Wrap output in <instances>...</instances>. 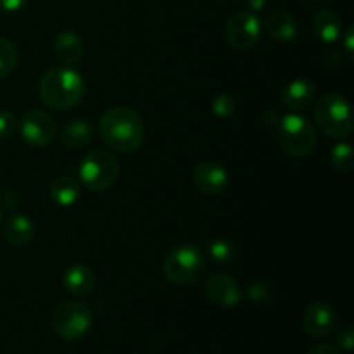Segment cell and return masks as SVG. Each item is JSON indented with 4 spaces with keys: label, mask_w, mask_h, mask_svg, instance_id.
<instances>
[{
    "label": "cell",
    "mask_w": 354,
    "mask_h": 354,
    "mask_svg": "<svg viewBox=\"0 0 354 354\" xmlns=\"http://www.w3.org/2000/svg\"><path fill=\"white\" fill-rule=\"evenodd\" d=\"M99 135L109 149L121 154H130L144 142L145 124L135 109L116 106L106 111L100 118Z\"/></svg>",
    "instance_id": "cell-1"
},
{
    "label": "cell",
    "mask_w": 354,
    "mask_h": 354,
    "mask_svg": "<svg viewBox=\"0 0 354 354\" xmlns=\"http://www.w3.org/2000/svg\"><path fill=\"white\" fill-rule=\"evenodd\" d=\"M38 92L45 106L55 111H66L82 102L86 92V83L82 73L71 66H59L41 76Z\"/></svg>",
    "instance_id": "cell-2"
},
{
    "label": "cell",
    "mask_w": 354,
    "mask_h": 354,
    "mask_svg": "<svg viewBox=\"0 0 354 354\" xmlns=\"http://www.w3.org/2000/svg\"><path fill=\"white\" fill-rule=\"evenodd\" d=\"M277 140L286 154L292 158H304L317 147V128L301 114L289 113L277 123Z\"/></svg>",
    "instance_id": "cell-3"
},
{
    "label": "cell",
    "mask_w": 354,
    "mask_h": 354,
    "mask_svg": "<svg viewBox=\"0 0 354 354\" xmlns=\"http://www.w3.org/2000/svg\"><path fill=\"white\" fill-rule=\"evenodd\" d=\"M165 275L175 286L189 287L199 282L206 270L203 251L194 244H180L168 252L165 263Z\"/></svg>",
    "instance_id": "cell-4"
},
{
    "label": "cell",
    "mask_w": 354,
    "mask_h": 354,
    "mask_svg": "<svg viewBox=\"0 0 354 354\" xmlns=\"http://www.w3.org/2000/svg\"><path fill=\"white\" fill-rule=\"evenodd\" d=\"M120 176V162L106 149H92L78 165V178L86 189L102 192L113 187Z\"/></svg>",
    "instance_id": "cell-5"
},
{
    "label": "cell",
    "mask_w": 354,
    "mask_h": 354,
    "mask_svg": "<svg viewBox=\"0 0 354 354\" xmlns=\"http://www.w3.org/2000/svg\"><path fill=\"white\" fill-rule=\"evenodd\" d=\"M315 121L328 137H346L353 130L351 106L339 93H327L315 104Z\"/></svg>",
    "instance_id": "cell-6"
},
{
    "label": "cell",
    "mask_w": 354,
    "mask_h": 354,
    "mask_svg": "<svg viewBox=\"0 0 354 354\" xmlns=\"http://www.w3.org/2000/svg\"><path fill=\"white\" fill-rule=\"evenodd\" d=\"M92 311L78 299L62 301L52 311L50 324L57 337L64 341H80L92 328Z\"/></svg>",
    "instance_id": "cell-7"
},
{
    "label": "cell",
    "mask_w": 354,
    "mask_h": 354,
    "mask_svg": "<svg viewBox=\"0 0 354 354\" xmlns=\"http://www.w3.org/2000/svg\"><path fill=\"white\" fill-rule=\"evenodd\" d=\"M225 40L237 50H248L259 41L261 37V21L251 10H239L232 14L225 23Z\"/></svg>",
    "instance_id": "cell-8"
},
{
    "label": "cell",
    "mask_w": 354,
    "mask_h": 354,
    "mask_svg": "<svg viewBox=\"0 0 354 354\" xmlns=\"http://www.w3.org/2000/svg\"><path fill=\"white\" fill-rule=\"evenodd\" d=\"M21 137L31 147H45L50 144L57 131L55 120L48 113L40 109H31L19 121Z\"/></svg>",
    "instance_id": "cell-9"
},
{
    "label": "cell",
    "mask_w": 354,
    "mask_h": 354,
    "mask_svg": "<svg viewBox=\"0 0 354 354\" xmlns=\"http://www.w3.org/2000/svg\"><path fill=\"white\" fill-rule=\"evenodd\" d=\"M194 183L206 196H220L228 187V171L218 161H203L194 168Z\"/></svg>",
    "instance_id": "cell-10"
},
{
    "label": "cell",
    "mask_w": 354,
    "mask_h": 354,
    "mask_svg": "<svg viewBox=\"0 0 354 354\" xmlns=\"http://www.w3.org/2000/svg\"><path fill=\"white\" fill-rule=\"evenodd\" d=\"M304 330L315 339H324L335 330L337 315L327 303H313L306 308L303 315Z\"/></svg>",
    "instance_id": "cell-11"
},
{
    "label": "cell",
    "mask_w": 354,
    "mask_h": 354,
    "mask_svg": "<svg viewBox=\"0 0 354 354\" xmlns=\"http://www.w3.org/2000/svg\"><path fill=\"white\" fill-rule=\"evenodd\" d=\"M207 299L220 308H234L241 303L242 290L239 283L228 275H213L207 279L206 286Z\"/></svg>",
    "instance_id": "cell-12"
},
{
    "label": "cell",
    "mask_w": 354,
    "mask_h": 354,
    "mask_svg": "<svg viewBox=\"0 0 354 354\" xmlns=\"http://www.w3.org/2000/svg\"><path fill=\"white\" fill-rule=\"evenodd\" d=\"M317 99V85L308 78H297L282 90V102L290 111H306Z\"/></svg>",
    "instance_id": "cell-13"
},
{
    "label": "cell",
    "mask_w": 354,
    "mask_h": 354,
    "mask_svg": "<svg viewBox=\"0 0 354 354\" xmlns=\"http://www.w3.org/2000/svg\"><path fill=\"white\" fill-rule=\"evenodd\" d=\"M62 286L71 296L85 297L95 289V275L85 265H73L62 273Z\"/></svg>",
    "instance_id": "cell-14"
},
{
    "label": "cell",
    "mask_w": 354,
    "mask_h": 354,
    "mask_svg": "<svg viewBox=\"0 0 354 354\" xmlns=\"http://www.w3.org/2000/svg\"><path fill=\"white\" fill-rule=\"evenodd\" d=\"M2 235L16 248L30 244L35 237V225L26 214H10L2 223Z\"/></svg>",
    "instance_id": "cell-15"
},
{
    "label": "cell",
    "mask_w": 354,
    "mask_h": 354,
    "mask_svg": "<svg viewBox=\"0 0 354 354\" xmlns=\"http://www.w3.org/2000/svg\"><path fill=\"white\" fill-rule=\"evenodd\" d=\"M54 52L59 62L64 66H75L85 55V45L82 38L73 31H62L54 40Z\"/></svg>",
    "instance_id": "cell-16"
},
{
    "label": "cell",
    "mask_w": 354,
    "mask_h": 354,
    "mask_svg": "<svg viewBox=\"0 0 354 354\" xmlns=\"http://www.w3.org/2000/svg\"><path fill=\"white\" fill-rule=\"evenodd\" d=\"M311 30L324 44H334L342 37V21L335 12L328 9L318 10L311 21Z\"/></svg>",
    "instance_id": "cell-17"
},
{
    "label": "cell",
    "mask_w": 354,
    "mask_h": 354,
    "mask_svg": "<svg viewBox=\"0 0 354 354\" xmlns=\"http://www.w3.org/2000/svg\"><path fill=\"white\" fill-rule=\"evenodd\" d=\"M266 33L277 41H282V44H287V41H292L294 38L297 37V23L294 19L292 14H289L287 10L277 9L273 10L272 14L266 19Z\"/></svg>",
    "instance_id": "cell-18"
},
{
    "label": "cell",
    "mask_w": 354,
    "mask_h": 354,
    "mask_svg": "<svg viewBox=\"0 0 354 354\" xmlns=\"http://www.w3.org/2000/svg\"><path fill=\"white\" fill-rule=\"evenodd\" d=\"M48 194H50V199L54 201L57 206L71 207L78 203L80 196H82V183L69 175L57 176V178H54V182L50 183Z\"/></svg>",
    "instance_id": "cell-19"
},
{
    "label": "cell",
    "mask_w": 354,
    "mask_h": 354,
    "mask_svg": "<svg viewBox=\"0 0 354 354\" xmlns=\"http://www.w3.org/2000/svg\"><path fill=\"white\" fill-rule=\"evenodd\" d=\"M93 131H95V128H93L92 121L85 120V118H76V120L68 121L64 124L61 140L69 149H82L92 142Z\"/></svg>",
    "instance_id": "cell-20"
},
{
    "label": "cell",
    "mask_w": 354,
    "mask_h": 354,
    "mask_svg": "<svg viewBox=\"0 0 354 354\" xmlns=\"http://www.w3.org/2000/svg\"><path fill=\"white\" fill-rule=\"evenodd\" d=\"M332 168L341 173H349L354 168V152L353 145L348 142H341L335 145L330 152Z\"/></svg>",
    "instance_id": "cell-21"
},
{
    "label": "cell",
    "mask_w": 354,
    "mask_h": 354,
    "mask_svg": "<svg viewBox=\"0 0 354 354\" xmlns=\"http://www.w3.org/2000/svg\"><path fill=\"white\" fill-rule=\"evenodd\" d=\"M206 251L213 261L221 263V265H228L235 259V248L232 242L225 241V239H213L207 242Z\"/></svg>",
    "instance_id": "cell-22"
},
{
    "label": "cell",
    "mask_w": 354,
    "mask_h": 354,
    "mask_svg": "<svg viewBox=\"0 0 354 354\" xmlns=\"http://www.w3.org/2000/svg\"><path fill=\"white\" fill-rule=\"evenodd\" d=\"M17 66V50L10 40L0 37V80L12 75Z\"/></svg>",
    "instance_id": "cell-23"
},
{
    "label": "cell",
    "mask_w": 354,
    "mask_h": 354,
    "mask_svg": "<svg viewBox=\"0 0 354 354\" xmlns=\"http://www.w3.org/2000/svg\"><path fill=\"white\" fill-rule=\"evenodd\" d=\"M211 111L218 118H230L235 113V100L228 93H220L211 102Z\"/></svg>",
    "instance_id": "cell-24"
},
{
    "label": "cell",
    "mask_w": 354,
    "mask_h": 354,
    "mask_svg": "<svg viewBox=\"0 0 354 354\" xmlns=\"http://www.w3.org/2000/svg\"><path fill=\"white\" fill-rule=\"evenodd\" d=\"M248 297L251 303L266 304L268 301H272V297H273L272 286H268V283H263V282L251 283V286L248 287Z\"/></svg>",
    "instance_id": "cell-25"
},
{
    "label": "cell",
    "mask_w": 354,
    "mask_h": 354,
    "mask_svg": "<svg viewBox=\"0 0 354 354\" xmlns=\"http://www.w3.org/2000/svg\"><path fill=\"white\" fill-rule=\"evenodd\" d=\"M19 120L16 114L10 111H0V138H9L12 137L14 131L17 130Z\"/></svg>",
    "instance_id": "cell-26"
},
{
    "label": "cell",
    "mask_w": 354,
    "mask_h": 354,
    "mask_svg": "<svg viewBox=\"0 0 354 354\" xmlns=\"http://www.w3.org/2000/svg\"><path fill=\"white\" fill-rule=\"evenodd\" d=\"M337 341L339 348L344 349V351H353V344H354V330L351 324H344L341 328L337 330Z\"/></svg>",
    "instance_id": "cell-27"
},
{
    "label": "cell",
    "mask_w": 354,
    "mask_h": 354,
    "mask_svg": "<svg viewBox=\"0 0 354 354\" xmlns=\"http://www.w3.org/2000/svg\"><path fill=\"white\" fill-rule=\"evenodd\" d=\"M26 3L28 0H0V12L3 14L19 12Z\"/></svg>",
    "instance_id": "cell-28"
},
{
    "label": "cell",
    "mask_w": 354,
    "mask_h": 354,
    "mask_svg": "<svg viewBox=\"0 0 354 354\" xmlns=\"http://www.w3.org/2000/svg\"><path fill=\"white\" fill-rule=\"evenodd\" d=\"M17 204V194L12 189H6L0 194V207H14Z\"/></svg>",
    "instance_id": "cell-29"
},
{
    "label": "cell",
    "mask_w": 354,
    "mask_h": 354,
    "mask_svg": "<svg viewBox=\"0 0 354 354\" xmlns=\"http://www.w3.org/2000/svg\"><path fill=\"white\" fill-rule=\"evenodd\" d=\"M344 52L351 61H354V28L351 26L344 35Z\"/></svg>",
    "instance_id": "cell-30"
},
{
    "label": "cell",
    "mask_w": 354,
    "mask_h": 354,
    "mask_svg": "<svg viewBox=\"0 0 354 354\" xmlns=\"http://www.w3.org/2000/svg\"><path fill=\"white\" fill-rule=\"evenodd\" d=\"M306 354H341V351L332 344H317L308 349Z\"/></svg>",
    "instance_id": "cell-31"
},
{
    "label": "cell",
    "mask_w": 354,
    "mask_h": 354,
    "mask_svg": "<svg viewBox=\"0 0 354 354\" xmlns=\"http://www.w3.org/2000/svg\"><path fill=\"white\" fill-rule=\"evenodd\" d=\"M245 6L249 7L251 12H258V10H263L266 6V0H244Z\"/></svg>",
    "instance_id": "cell-32"
},
{
    "label": "cell",
    "mask_w": 354,
    "mask_h": 354,
    "mask_svg": "<svg viewBox=\"0 0 354 354\" xmlns=\"http://www.w3.org/2000/svg\"><path fill=\"white\" fill-rule=\"evenodd\" d=\"M0 225H2V207H0Z\"/></svg>",
    "instance_id": "cell-33"
}]
</instances>
